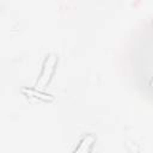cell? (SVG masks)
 Returning <instances> with one entry per match:
<instances>
[{"label":"cell","instance_id":"cell-1","mask_svg":"<svg viewBox=\"0 0 153 153\" xmlns=\"http://www.w3.org/2000/svg\"><path fill=\"white\" fill-rule=\"evenodd\" d=\"M57 62V56L55 54H49L44 62H43V67H42V72L39 74V78L36 82V87L37 88H43L47 86V84L49 82L51 75H53V72L55 69V65Z\"/></svg>","mask_w":153,"mask_h":153},{"label":"cell","instance_id":"cell-2","mask_svg":"<svg viewBox=\"0 0 153 153\" xmlns=\"http://www.w3.org/2000/svg\"><path fill=\"white\" fill-rule=\"evenodd\" d=\"M94 141H96L94 135H92V134L86 135V136L80 141V145L75 148V152H88V151H90V147L93 145Z\"/></svg>","mask_w":153,"mask_h":153},{"label":"cell","instance_id":"cell-3","mask_svg":"<svg viewBox=\"0 0 153 153\" xmlns=\"http://www.w3.org/2000/svg\"><path fill=\"white\" fill-rule=\"evenodd\" d=\"M23 92H27V94H30V96H35V97H37V98H42V99H44V100H53V97H51V94H45V93H41V92H37V91H35V90H31V88H23Z\"/></svg>","mask_w":153,"mask_h":153},{"label":"cell","instance_id":"cell-4","mask_svg":"<svg viewBox=\"0 0 153 153\" xmlns=\"http://www.w3.org/2000/svg\"><path fill=\"white\" fill-rule=\"evenodd\" d=\"M151 85H153V79H152V80H151Z\"/></svg>","mask_w":153,"mask_h":153}]
</instances>
